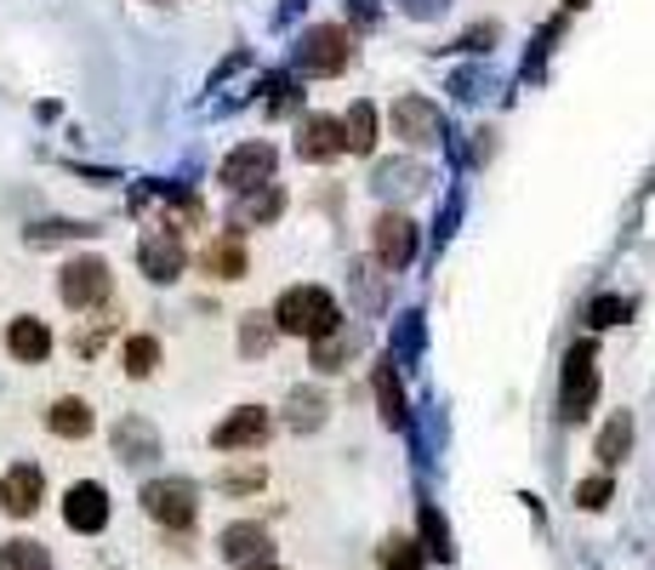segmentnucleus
<instances>
[{"instance_id": "31", "label": "nucleus", "mask_w": 655, "mask_h": 570, "mask_svg": "<svg viewBox=\"0 0 655 570\" xmlns=\"http://www.w3.org/2000/svg\"><path fill=\"white\" fill-rule=\"evenodd\" d=\"M268 342H274V319L251 314V319H245V331H240V349H245V354H263Z\"/></svg>"}, {"instance_id": "34", "label": "nucleus", "mask_w": 655, "mask_h": 570, "mask_svg": "<svg viewBox=\"0 0 655 570\" xmlns=\"http://www.w3.org/2000/svg\"><path fill=\"white\" fill-rule=\"evenodd\" d=\"M565 7H587V0H565Z\"/></svg>"}, {"instance_id": "16", "label": "nucleus", "mask_w": 655, "mask_h": 570, "mask_svg": "<svg viewBox=\"0 0 655 570\" xmlns=\"http://www.w3.org/2000/svg\"><path fill=\"white\" fill-rule=\"evenodd\" d=\"M114 457L120 462H155L160 457V434L143 423V416H120L114 428Z\"/></svg>"}, {"instance_id": "4", "label": "nucleus", "mask_w": 655, "mask_h": 570, "mask_svg": "<svg viewBox=\"0 0 655 570\" xmlns=\"http://www.w3.org/2000/svg\"><path fill=\"white\" fill-rule=\"evenodd\" d=\"M143 513L166 531H189L194 513H199V497H194L189 480H148L143 485Z\"/></svg>"}, {"instance_id": "23", "label": "nucleus", "mask_w": 655, "mask_h": 570, "mask_svg": "<svg viewBox=\"0 0 655 570\" xmlns=\"http://www.w3.org/2000/svg\"><path fill=\"white\" fill-rule=\"evenodd\" d=\"M286 423H291L296 434H314V428H325V393H314V388H296L291 400H286Z\"/></svg>"}, {"instance_id": "13", "label": "nucleus", "mask_w": 655, "mask_h": 570, "mask_svg": "<svg viewBox=\"0 0 655 570\" xmlns=\"http://www.w3.org/2000/svg\"><path fill=\"white\" fill-rule=\"evenodd\" d=\"M388 120H393V137H405V143H416V148H422V143H439V109L427 104V97H416V92L399 97Z\"/></svg>"}, {"instance_id": "26", "label": "nucleus", "mask_w": 655, "mask_h": 570, "mask_svg": "<svg viewBox=\"0 0 655 570\" xmlns=\"http://www.w3.org/2000/svg\"><path fill=\"white\" fill-rule=\"evenodd\" d=\"M422 542H427L422 554H434L439 565H450V559H457V548H450V525L439 519V508H434V502H422Z\"/></svg>"}, {"instance_id": "28", "label": "nucleus", "mask_w": 655, "mask_h": 570, "mask_svg": "<svg viewBox=\"0 0 655 570\" xmlns=\"http://www.w3.org/2000/svg\"><path fill=\"white\" fill-rule=\"evenodd\" d=\"M383 570H422V548L411 536H388L383 542Z\"/></svg>"}, {"instance_id": "1", "label": "nucleus", "mask_w": 655, "mask_h": 570, "mask_svg": "<svg viewBox=\"0 0 655 570\" xmlns=\"http://www.w3.org/2000/svg\"><path fill=\"white\" fill-rule=\"evenodd\" d=\"M274 331H286V337H325L342 319V308H337V296L325 291V286H291L280 303H274Z\"/></svg>"}, {"instance_id": "21", "label": "nucleus", "mask_w": 655, "mask_h": 570, "mask_svg": "<svg viewBox=\"0 0 655 570\" xmlns=\"http://www.w3.org/2000/svg\"><path fill=\"white\" fill-rule=\"evenodd\" d=\"M337 126H342V148H348V155H371V148H376V109L371 104H354V109H348V120H337Z\"/></svg>"}, {"instance_id": "18", "label": "nucleus", "mask_w": 655, "mask_h": 570, "mask_svg": "<svg viewBox=\"0 0 655 570\" xmlns=\"http://www.w3.org/2000/svg\"><path fill=\"white\" fill-rule=\"evenodd\" d=\"M360 342H365V337H360V331H348L342 319H337V326L325 331V337H314V365H319V371H342L348 360L360 354Z\"/></svg>"}, {"instance_id": "24", "label": "nucleus", "mask_w": 655, "mask_h": 570, "mask_svg": "<svg viewBox=\"0 0 655 570\" xmlns=\"http://www.w3.org/2000/svg\"><path fill=\"white\" fill-rule=\"evenodd\" d=\"M627 451H633V416H610V423H604V434H598V462L604 468H616Z\"/></svg>"}, {"instance_id": "12", "label": "nucleus", "mask_w": 655, "mask_h": 570, "mask_svg": "<svg viewBox=\"0 0 655 570\" xmlns=\"http://www.w3.org/2000/svg\"><path fill=\"white\" fill-rule=\"evenodd\" d=\"M40 497H46V480H40V468H35V462H17L12 474L0 480V508H7L12 519L40 513Z\"/></svg>"}, {"instance_id": "8", "label": "nucleus", "mask_w": 655, "mask_h": 570, "mask_svg": "<svg viewBox=\"0 0 655 570\" xmlns=\"http://www.w3.org/2000/svg\"><path fill=\"white\" fill-rule=\"evenodd\" d=\"M268 178H274V148H268V143H240L234 155L217 166V183L234 189V194L257 189V183H268Z\"/></svg>"}, {"instance_id": "10", "label": "nucleus", "mask_w": 655, "mask_h": 570, "mask_svg": "<svg viewBox=\"0 0 655 570\" xmlns=\"http://www.w3.org/2000/svg\"><path fill=\"white\" fill-rule=\"evenodd\" d=\"M137 263H143V275H148V280H160V286H166V280H178V275H183V263H189L178 229H155V234H143Z\"/></svg>"}, {"instance_id": "30", "label": "nucleus", "mask_w": 655, "mask_h": 570, "mask_svg": "<svg viewBox=\"0 0 655 570\" xmlns=\"http://www.w3.org/2000/svg\"><path fill=\"white\" fill-rule=\"evenodd\" d=\"M627 314H633V303H627V296H598V303L587 308V319H593V326H621Z\"/></svg>"}, {"instance_id": "22", "label": "nucleus", "mask_w": 655, "mask_h": 570, "mask_svg": "<svg viewBox=\"0 0 655 570\" xmlns=\"http://www.w3.org/2000/svg\"><path fill=\"white\" fill-rule=\"evenodd\" d=\"M46 428H52L58 439H86L92 434V405L86 400H58L52 411H46Z\"/></svg>"}, {"instance_id": "33", "label": "nucleus", "mask_w": 655, "mask_h": 570, "mask_svg": "<svg viewBox=\"0 0 655 570\" xmlns=\"http://www.w3.org/2000/svg\"><path fill=\"white\" fill-rule=\"evenodd\" d=\"M263 485V468H234V474H222V490H257Z\"/></svg>"}, {"instance_id": "3", "label": "nucleus", "mask_w": 655, "mask_h": 570, "mask_svg": "<svg viewBox=\"0 0 655 570\" xmlns=\"http://www.w3.org/2000/svg\"><path fill=\"white\" fill-rule=\"evenodd\" d=\"M598 400V354H593V342H575V349L565 354V388H559V405L570 423H582V416L593 411Z\"/></svg>"}, {"instance_id": "5", "label": "nucleus", "mask_w": 655, "mask_h": 570, "mask_svg": "<svg viewBox=\"0 0 655 570\" xmlns=\"http://www.w3.org/2000/svg\"><path fill=\"white\" fill-rule=\"evenodd\" d=\"M348 58H354V35L337 29V23H319V29H308L302 46H296V69L302 74H342Z\"/></svg>"}, {"instance_id": "2", "label": "nucleus", "mask_w": 655, "mask_h": 570, "mask_svg": "<svg viewBox=\"0 0 655 570\" xmlns=\"http://www.w3.org/2000/svg\"><path fill=\"white\" fill-rule=\"evenodd\" d=\"M109 291H114V275H109L104 257H74V263H63L58 296H63L69 308H104Z\"/></svg>"}, {"instance_id": "9", "label": "nucleus", "mask_w": 655, "mask_h": 570, "mask_svg": "<svg viewBox=\"0 0 655 570\" xmlns=\"http://www.w3.org/2000/svg\"><path fill=\"white\" fill-rule=\"evenodd\" d=\"M63 519H69V531H81V536H97L109 525V490L97 485V480H81V485H69V497H63Z\"/></svg>"}, {"instance_id": "19", "label": "nucleus", "mask_w": 655, "mask_h": 570, "mask_svg": "<svg viewBox=\"0 0 655 570\" xmlns=\"http://www.w3.org/2000/svg\"><path fill=\"white\" fill-rule=\"evenodd\" d=\"M371 388H376V405H383V423L388 428H405L411 411H405V388H399V377H393V360L371 371Z\"/></svg>"}, {"instance_id": "20", "label": "nucleus", "mask_w": 655, "mask_h": 570, "mask_svg": "<svg viewBox=\"0 0 655 570\" xmlns=\"http://www.w3.org/2000/svg\"><path fill=\"white\" fill-rule=\"evenodd\" d=\"M280 211H286V194L274 189V183H257V189H245V194H240L234 222H274Z\"/></svg>"}, {"instance_id": "11", "label": "nucleus", "mask_w": 655, "mask_h": 570, "mask_svg": "<svg viewBox=\"0 0 655 570\" xmlns=\"http://www.w3.org/2000/svg\"><path fill=\"white\" fill-rule=\"evenodd\" d=\"M376 263H388V268H405L416 257V229H411V217H399V211H383L376 217Z\"/></svg>"}, {"instance_id": "27", "label": "nucleus", "mask_w": 655, "mask_h": 570, "mask_svg": "<svg viewBox=\"0 0 655 570\" xmlns=\"http://www.w3.org/2000/svg\"><path fill=\"white\" fill-rule=\"evenodd\" d=\"M155 365H160V342L155 337H125V377H155Z\"/></svg>"}, {"instance_id": "17", "label": "nucleus", "mask_w": 655, "mask_h": 570, "mask_svg": "<svg viewBox=\"0 0 655 570\" xmlns=\"http://www.w3.org/2000/svg\"><path fill=\"white\" fill-rule=\"evenodd\" d=\"M199 268H206L211 280H245V245H240V234H217L206 252H199Z\"/></svg>"}, {"instance_id": "32", "label": "nucleus", "mask_w": 655, "mask_h": 570, "mask_svg": "<svg viewBox=\"0 0 655 570\" xmlns=\"http://www.w3.org/2000/svg\"><path fill=\"white\" fill-rule=\"evenodd\" d=\"M86 234H97V229H86V222H46V229H35L29 240L46 245V240H86Z\"/></svg>"}, {"instance_id": "29", "label": "nucleus", "mask_w": 655, "mask_h": 570, "mask_svg": "<svg viewBox=\"0 0 655 570\" xmlns=\"http://www.w3.org/2000/svg\"><path fill=\"white\" fill-rule=\"evenodd\" d=\"M616 497V485H610V474H593V480H582V485H575V508H604V502H610Z\"/></svg>"}, {"instance_id": "7", "label": "nucleus", "mask_w": 655, "mask_h": 570, "mask_svg": "<svg viewBox=\"0 0 655 570\" xmlns=\"http://www.w3.org/2000/svg\"><path fill=\"white\" fill-rule=\"evenodd\" d=\"M268 434H274V416L263 405H240L234 416H222L211 428V445L217 451H257V445H268Z\"/></svg>"}, {"instance_id": "14", "label": "nucleus", "mask_w": 655, "mask_h": 570, "mask_svg": "<svg viewBox=\"0 0 655 570\" xmlns=\"http://www.w3.org/2000/svg\"><path fill=\"white\" fill-rule=\"evenodd\" d=\"M296 155L302 160H337L342 155V126L331 114H308L296 126Z\"/></svg>"}, {"instance_id": "25", "label": "nucleus", "mask_w": 655, "mask_h": 570, "mask_svg": "<svg viewBox=\"0 0 655 570\" xmlns=\"http://www.w3.org/2000/svg\"><path fill=\"white\" fill-rule=\"evenodd\" d=\"M0 570H58V565H52V554H46L40 542L17 536V542H7V548H0Z\"/></svg>"}, {"instance_id": "15", "label": "nucleus", "mask_w": 655, "mask_h": 570, "mask_svg": "<svg viewBox=\"0 0 655 570\" xmlns=\"http://www.w3.org/2000/svg\"><path fill=\"white\" fill-rule=\"evenodd\" d=\"M7 349H12L17 365H40L46 354H52V331H46L40 319L23 314V319H12V326H7Z\"/></svg>"}, {"instance_id": "6", "label": "nucleus", "mask_w": 655, "mask_h": 570, "mask_svg": "<svg viewBox=\"0 0 655 570\" xmlns=\"http://www.w3.org/2000/svg\"><path fill=\"white\" fill-rule=\"evenodd\" d=\"M217 554L234 570H257V565H274V536H268V525H257V519H240V525H229L217 536Z\"/></svg>"}]
</instances>
